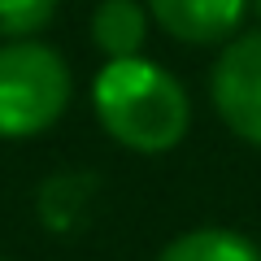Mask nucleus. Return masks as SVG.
Wrapping results in <instances>:
<instances>
[{"label":"nucleus","mask_w":261,"mask_h":261,"mask_svg":"<svg viewBox=\"0 0 261 261\" xmlns=\"http://www.w3.org/2000/svg\"><path fill=\"white\" fill-rule=\"evenodd\" d=\"M148 35V9L140 0H100L92 13V39L109 61L118 57H140Z\"/></svg>","instance_id":"obj_5"},{"label":"nucleus","mask_w":261,"mask_h":261,"mask_svg":"<svg viewBox=\"0 0 261 261\" xmlns=\"http://www.w3.org/2000/svg\"><path fill=\"white\" fill-rule=\"evenodd\" d=\"M0 261H5V257H0Z\"/></svg>","instance_id":"obj_9"},{"label":"nucleus","mask_w":261,"mask_h":261,"mask_svg":"<svg viewBox=\"0 0 261 261\" xmlns=\"http://www.w3.org/2000/svg\"><path fill=\"white\" fill-rule=\"evenodd\" d=\"M244 5L248 0H148V13L183 44H218L240 27Z\"/></svg>","instance_id":"obj_4"},{"label":"nucleus","mask_w":261,"mask_h":261,"mask_svg":"<svg viewBox=\"0 0 261 261\" xmlns=\"http://www.w3.org/2000/svg\"><path fill=\"white\" fill-rule=\"evenodd\" d=\"M57 13V0H0V39H27L44 31Z\"/></svg>","instance_id":"obj_7"},{"label":"nucleus","mask_w":261,"mask_h":261,"mask_svg":"<svg viewBox=\"0 0 261 261\" xmlns=\"http://www.w3.org/2000/svg\"><path fill=\"white\" fill-rule=\"evenodd\" d=\"M92 105L100 126L130 152H170L187 135L192 105L170 70L144 57L105 61L92 83Z\"/></svg>","instance_id":"obj_1"},{"label":"nucleus","mask_w":261,"mask_h":261,"mask_svg":"<svg viewBox=\"0 0 261 261\" xmlns=\"http://www.w3.org/2000/svg\"><path fill=\"white\" fill-rule=\"evenodd\" d=\"M70 105V70L61 53L48 44H18L0 48V135L22 140L48 130Z\"/></svg>","instance_id":"obj_2"},{"label":"nucleus","mask_w":261,"mask_h":261,"mask_svg":"<svg viewBox=\"0 0 261 261\" xmlns=\"http://www.w3.org/2000/svg\"><path fill=\"white\" fill-rule=\"evenodd\" d=\"M209 96L226 126L261 148V31L222 48L209 79Z\"/></svg>","instance_id":"obj_3"},{"label":"nucleus","mask_w":261,"mask_h":261,"mask_svg":"<svg viewBox=\"0 0 261 261\" xmlns=\"http://www.w3.org/2000/svg\"><path fill=\"white\" fill-rule=\"evenodd\" d=\"M157 261H261V248L244 240L240 231H218V226H200L178 240H170L157 252Z\"/></svg>","instance_id":"obj_6"},{"label":"nucleus","mask_w":261,"mask_h":261,"mask_svg":"<svg viewBox=\"0 0 261 261\" xmlns=\"http://www.w3.org/2000/svg\"><path fill=\"white\" fill-rule=\"evenodd\" d=\"M252 5H257V18H261V0H252Z\"/></svg>","instance_id":"obj_8"}]
</instances>
